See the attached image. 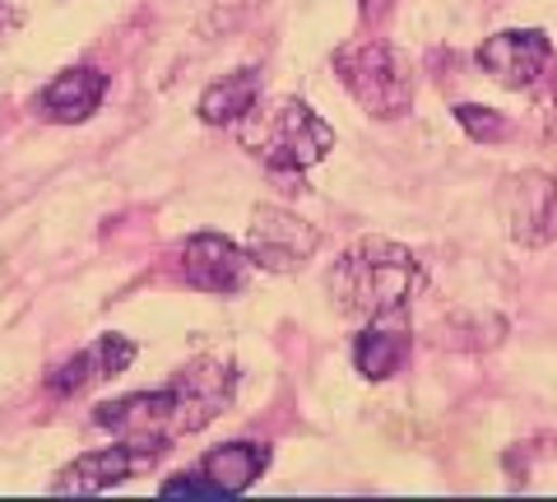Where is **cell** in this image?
Wrapping results in <instances>:
<instances>
[{
	"label": "cell",
	"mask_w": 557,
	"mask_h": 502,
	"mask_svg": "<svg viewBox=\"0 0 557 502\" xmlns=\"http://www.w3.org/2000/svg\"><path fill=\"white\" fill-rule=\"evenodd\" d=\"M237 377L228 363L196 358L190 368L159 391H131L121 401H102L94 409L98 428L126 432V438H177V432H196L209 419H219L233 405Z\"/></svg>",
	"instance_id": "1"
},
{
	"label": "cell",
	"mask_w": 557,
	"mask_h": 502,
	"mask_svg": "<svg viewBox=\"0 0 557 502\" xmlns=\"http://www.w3.org/2000/svg\"><path fill=\"white\" fill-rule=\"evenodd\" d=\"M423 289V266L409 247H399L391 237H362L354 242L335 270H330V293L348 317L362 321H386L399 317Z\"/></svg>",
	"instance_id": "2"
},
{
	"label": "cell",
	"mask_w": 557,
	"mask_h": 502,
	"mask_svg": "<svg viewBox=\"0 0 557 502\" xmlns=\"http://www.w3.org/2000/svg\"><path fill=\"white\" fill-rule=\"evenodd\" d=\"M242 145H247L278 182H288V177H298V172L321 163L325 154L335 149V131H330L302 98H284L265 117V126L242 135Z\"/></svg>",
	"instance_id": "3"
},
{
	"label": "cell",
	"mask_w": 557,
	"mask_h": 502,
	"mask_svg": "<svg viewBox=\"0 0 557 502\" xmlns=\"http://www.w3.org/2000/svg\"><path fill=\"white\" fill-rule=\"evenodd\" d=\"M335 75L344 79V89L354 94V102L372 117H399L409 112L413 98V65L399 47L391 42H348L335 51Z\"/></svg>",
	"instance_id": "4"
},
{
	"label": "cell",
	"mask_w": 557,
	"mask_h": 502,
	"mask_svg": "<svg viewBox=\"0 0 557 502\" xmlns=\"http://www.w3.org/2000/svg\"><path fill=\"white\" fill-rule=\"evenodd\" d=\"M168 446H172V438H153V442L126 438L116 446H102V452H89L75 465H65V470L51 479V493H102V489H112V483H126L131 475L149 470Z\"/></svg>",
	"instance_id": "5"
},
{
	"label": "cell",
	"mask_w": 557,
	"mask_h": 502,
	"mask_svg": "<svg viewBox=\"0 0 557 502\" xmlns=\"http://www.w3.org/2000/svg\"><path fill=\"white\" fill-rule=\"evenodd\" d=\"M321 233L311 229L302 215H288L278 205H260L251 215V233H247V256L251 266L270 270V274H293L311 261Z\"/></svg>",
	"instance_id": "6"
},
{
	"label": "cell",
	"mask_w": 557,
	"mask_h": 502,
	"mask_svg": "<svg viewBox=\"0 0 557 502\" xmlns=\"http://www.w3.org/2000/svg\"><path fill=\"white\" fill-rule=\"evenodd\" d=\"M497 205L520 247H548L557 237V182L548 172H511L497 192Z\"/></svg>",
	"instance_id": "7"
},
{
	"label": "cell",
	"mask_w": 557,
	"mask_h": 502,
	"mask_svg": "<svg viewBox=\"0 0 557 502\" xmlns=\"http://www.w3.org/2000/svg\"><path fill=\"white\" fill-rule=\"evenodd\" d=\"M479 65L483 75H493L497 84L507 89H530L553 71V42L548 33L539 28H507V33H493L483 47H479Z\"/></svg>",
	"instance_id": "8"
},
{
	"label": "cell",
	"mask_w": 557,
	"mask_h": 502,
	"mask_svg": "<svg viewBox=\"0 0 557 502\" xmlns=\"http://www.w3.org/2000/svg\"><path fill=\"white\" fill-rule=\"evenodd\" d=\"M251 256L233 247L223 233H196L182 242V280L205 293H237L247 289Z\"/></svg>",
	"instance_id": "9"
},
{
	"label": "cell",
	"mask_w": 557,
	"mask_h": 502,
	"mask_svg": "<svg viewBox=\"0 0 557 502\" xmlns=\"http://www.w3.org/2000/svg\"><path fill=\"white\" fill-rule=\"evenodd\" d=\"M135 363V344L126 335H98L89 350H79L75 358H65L57 372L47 377V391L51 395H75V391H89L108 377L126 372Z\"/></svg>",
	"instance_id": "10"
},
{
	"label": "cell",
	"mask_w": 557,
	"mask_h": 502,
	"mask_svg": "<svg viewBox=\"0 0 557 502\" xmlns=\"http://www.w3.org/2000/svg\"><path fill=\"white\" fill-rule=\"evenodd\" d=\"M102 98H108V75L75 65V71H61L38 94V112L57 121V126H75V121H89L102 108Z\"/></svg>",
	"instance_id": "11"
},
{
	"label": "cell",
	"mask_w": 557,
	"mask_h": 502,
	"mask_svg": "<svg viewBox=\"0 0 557 502\" xmlns=\"http://www.w3.org/2000/svg\"><path fill=\"white\" fill-rule=\"evenodd\" d=\"M260 102V71L256 65H242V71L214 79L209 89L200 94V121L205 126H237L242 117H251Z\"/></svg>",
	"instance_id": "12"
},
{
	"label": "cell",
	"mask_w": 557,
	"mask_h": 502,
	"mask_svg": "<svg viewBox=\"0 0 557 502\" xmlns=\"http://www.w3.org/2000/svg\"><path fill=\"white\" fill-rule=\"evenodd\" d=\"M265 465H270V446L265 442H223V446H214V452H205L200 470L233 498L242 489H251V483L265 475Z\"/></svg>",
	"instance_id": "13"
},
{
	"label": "cell",
	"mask_w": 557,
	"mask_h": 502,
	"mask_svg": "<svg viewBox=\"0 0 557 502\" xmlns=\"http://www.w3.org/2000/svg\"><path fill=\"white\" fill-rule=\"evenodd\" d=\"M409 358V331L405 326H372V331H358L354 340V363L362 377H372V382H386L405 368Z\"/></svg>",
	"instance_id": "14"
},
{
	"label": "cell",
	"mask_w": 557,
	"mask_h": 502,
	"mask_svg": "<svg viewBox=\"0 0 557 502\" xmlns=\"http://www.w3.org/2000/svg\"><path fill=\"white\" fill-rule=\"evenodd\" d=\"M456 121L474 135V140H502V135H507V117H497L493 108H469V102H460Z\"/></svg>",
	"instance_id": "15"
},
{
	"label": "cell",
	"mask_w": 557,
	"mask_h": 502,
	"mask_svg": "<svg viewBox=\"0 0 557 502\" xmlns=\"http://www.w3.org/2000/svg\"><path fill=\"white\" fill-rule=\"evenodd\" d=\"M159 493H163V498H228L205 470H200V475H186V479H168Z\"/></svg>",
	"instance_id": "16"
},
{
	"label": "cell",
	"mask_w": 557,
	"mask_h": 502,
	"mask_svg": "<svg viewBox=\"0 0 557 502\" xmlns=\"http://www.w3.org/2000/svg\"><path fill=\"white\" fill-rule=\"evenodd\" d=\"M391 5H395V0H358V10H362V20H368V24H381V20H386Z\"/></svg>",
	"instance_id": "17"
},
{
	"label": "cell",
	"mask_w": 557,
	"mask_h": 502,
	"mask_svg": "<svg viewBox=\"0 0 557 502\" xmlns=\"http://www.w3.org/2000/svg\"><path fill=\"white\" fill-rule=\"evenodd\" d=\"M20 20H24V14H20V10H14V5H10V0H0V38H5V33H10V28H20Z\"/></svg>",
	"instance_id": "18"
},
{
	"label": "cell",
	"mask_w": 557,
	"mask_h": 502,
	"mask_svg": "<svg viewBox=\"0 0 557 502\" xmlns=\"http://www.w3.org/2000/svg\"><path fill=\"white\" fill-rule=\"evenodd\" d=\"M544 117H548V135H557V89H553L548 102H544Z\"/></svg>",
	"instance_id": "19"
}]
</instances>
